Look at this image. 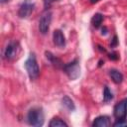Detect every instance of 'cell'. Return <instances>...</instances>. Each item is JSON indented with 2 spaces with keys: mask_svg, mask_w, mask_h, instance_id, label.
<instances>
[{
  "mask_svg": "<svg viewBox=\"0 0 127 127\" xmlns=\"http://www.w3.org/2000/svg\"><path fill=\"white\" fill-rule=\"evenodd\" d=\"M24 65H25L26 71H27V73L31 79H36L39 76L40 68H39L35 54H30L29 58L26 60V62L24 64Z\"/></svg>",
  "mask_w": 127,
  "mask_h": 127,
  "instance_id": "2",
  "label": "cell"
},
{
  "mask_svg": "<svg viewBox=\"0 0 127 127\" xmlns=\"http://www.w3.org/2000/svg\"><path fill=\"white\" fill-rule=\"evenodd\" d=\"M62 102H63V105H64L69 111H73L75 109V106H74V103L73 101L68 97V96H64L63 99H62Z\"/></svg>",
  "mask_w": 127,
  "mask_h": 127,
  "instance_id": "13",
  "label": "cell"
},
{
  "mask_svg": "<svg viewBox=\"0 0 127 127\" xmlns=\"http://www.w3.org/2000/svg\"><path fill=\"white\" fill-rule=\"evenodd\" d=\"M98 1H100V0H90V3H92V4H94V3H97Z\"/></svg>",
  "mask_w": 127,
  "mask_h": 127,
  "instance_id": "21",
  "label": "cell"
},
{
  "mask_svg": "<svg viewBox=\"0 0 127 127\" xmlns=\"http://www.w3.org/2000/svg\"><path fill=\"white\" fill-rule=\"evenodd\" d=\"M46 57H47V59L53 64V65H55L56 67H61V66L64 67V64L62 63V61H61L60 59H58L56 56H54L51 52H46Z\"/></svg>",
  "mask_w": 127,
  "mask_h": 127,
  "instance_id": "10",
  "label": "cell"
},
{
  "mask_svg": "<svg viewBox=\"0 0 127 127\" xmlns=\"http://www.w3.org/2000/svg\"><path fill=\"white\" fill-rule=\"evenodd\" d=\"M7 1H9V0H1L2 3H5V2H7Z\"/></svg>",
  "mask_w": 127,
  "mask_h": 127,
  "instance_id": "22",
  "label": "cell"
},
{
  "mask_svg": "<svg viewBox=\"0 0 127 127\" xmlns=\"http://www.w3.org/2000/svg\"><path fill=\"white\" fill-rule=\"evenodd\" d=\"M114 127H124L127 126V120L126 119H117V121L113 124Z\"/></svg>",
  "mask_w": 127,
  "mask_h": 127,
  "instance_id": "16",
  "label": "cell"
},
{
  "mask_svg": "<svg viewBox=\"0 0 127 127\" xmlns=\"http://www.w3.org/2000/svg\"><path fill=\"white\" fill-rule=\"evenodd\" d=\"M101 31H102V32H101V34H102V35H106V33H107V32H106V31H107L106 27H103V28L101 29Z\"/></svg>",
  "mask_w": 127,
  "mask_h": 127,
  "instance_id": "20",
  "label": "cell"
},
{
  "mask_svg": "<svg viewBox=\"0 0 127 127\" xmlns=\"http://www.w3.org/2000/svg\"><path fill=\"white\" fill-rule=\"evenodd\" d=\"M114 117L116 119H125L127 116V98L122 99L114 106Z\"/></svg>",
  "mask_w": 127,
  "mask_h": 127,
  "instance_id": "4",
  "label": "cell"
},
{
  "mask_svg": "<svg viewBox=\"0 0 127 127\" xmlns=\"http://www.w3.org/2000/svg\"><path fill=\"white\" fill-rule=\"evenodd\" d=\"M35 5L31 3H24L20 6L19 11H18V16L20 18H27L31 15V13L34 11Z\"/></svg>",
  "mask_w": 127,
  "mask_h": 127,
  "instance_id": "7",
  "label": "cell"
},
{
  "mask_svg": "<svg viewBox=\"0 0 127 127\" xmlns=\"http://www.w3.org/2000/svg\"><path fill=\"white\" fill-rule=\"evenodd\" d=\"M51 21H52V13L50 11H47L41 16L39 21V30L43 35L47 34V32L49 31Z\"/></svg>",
  "mask_w": 127,
  "mask_h": 127,
  "instance_id": "5",
  "label": "cell"
},
{
  "mask_svg": "<svg viewBox=\"0 0 127 127\" xmlns=\"http://www.w3.org/2000/svg\"><path fill=\"white\" fill-rule=\"evenodd\" d=\"M27 121L29 125L35 126V127H40L43 126L44 124V113L41 108H31L28 111L27 114Z\"/></svg>",
  "mask_w": 127,
  "mask_h": 127,
  "instance_id": "1",
  "label": "cell"
},
{
  "mask_svg": "<svg viewBox=\"0 0 127 127\" xmlns=\"http://www.w3.org/2000/svg\"><path fill=\"white\" fill-rule=\"evenodd\" d=\"M49 126L50 127H67L68 125L63 119H61L59 117H56V118H53L51 120V122L49 123Z\"/></svg>",
  "mask_w": 127,
  "mask_h": 127,
  "instance_id": "12",
  "label": "cell"
},
{
  "mask_svg": "<svg viewBox=\"0 0 127 127\" xmlns=\"http://www.w3.org/2000/svg\"><path fill=\"white\" fill-rule=\"evenodd\" d=\"M102 21H103V16H102L100 13H97V14H95V15L92 17V19H91V24L93 25V27L98 28V27L101 25Z\"/></svg>",
  "mask_w": 127,
  "mask_h": 127,
  "instance_id": "14",
  "label": "cell"
},
{
  "mask_svg": "<svg viewBox=\"0 0 127 127\" xmlns=\"http://www.w3.org/2000/svg\"><path fill=\"white\" fill-rule=\"evenodd\" d=\"M53 41L54 44L58 48H64L65 47V38L64 35L61 30H55L53 33Z\"/></svg>",
  "mask_w": 127,
  "mask_h": 127,
  "instance_id": "8",
  "label": "cell"
},
{
  "mask_svg": "<svg viewBox=\"0 0 127 127\" xmlns=\"http://www.w3.org/2000/svg\"><path fill=\"white\" fill-rule=\"evenodd\" d=\"M19 52V44L17 42H10L4 50V58L6 60L14 59Z\"/></svg>",
  "mask_w": 127,
  "mask_h": 127,
  "instance_id": "6",
  "label": "cell"
},
{
  "mask_svg": "<svg viewBox=\"0 0 127 127\" xmlns=\"http://www.w3.org/2000/svg\"><path fill=\"white\" fill-rule=\"evenodd\" d=\"M110 124H111L110 123V119L106 115L98 116L92 122V126L93 127H108V126H110Z\"/></svg>",
  "mask_w": 127,
  "mask_h": 127,
  "instance_id": "9",
  "label": "cell"
},
{
  "mask_svg": "<svg viewBox=\"0 0 127 127\" xmlns=\"http://www.w3.org/2000/svg\"><path fill=\"white\" fill-rule=\"evenodd\" d=\"M55 1H57V0H44V5H45L46 8H48V7H50V6L52 5V3H54Z\"/></svg>",
  "mask_w": 127,
  "mask_h": 127,
  "instance_id": "17",
  "label": "cell"
},
{
  "mask_svg": "<svg viewBox=\"0 0 127 127\" xmlns=\"http://www.w3.org/2000/svg\"><path fill=\"white\" fill-rule=\"evenodd\" d=\"M63 69L70 79H76L80 74V66L77 60H74L71 63L64 64Z\"/></svg>",
  "mask_w": 127,
  "mask_h": 127,
  "instance_id": "3",
  "label": "cell"
},
{
  "mask_svg": "<svg viewBox=\"0 0 127 127\" xmlns=\"http://www.w3.org/2000/svg\"><path fill=\"white\" fill-rule=\"evenodd\" d=\"M109 58L112 59V60H117V59H118V56H117L116 53H112V54L109 55Z\"/></svg>",
  "mask_w": 127,
  "mask_h": 127,
  "instance_id": "19",
  "label": "cell"
},
{
  "mask_svg": "<svg viewBox=\"0 0 127 127\" xmlns=\"http://www.w3.org/2000/svg\"><path fill=\"white\" fill-rule=\"evenodd\" d=\"M116 45H117V37H116V36H114V38H113L112 43L110 44V46H111V47H115Z\"/></svg>",
  "mask_w": 127,
  "mask_h": 127,
  "instance_id": "18",
  "label": "cell"
},
{
  "mask_svg": "<svg viewBox=\"0 0 127 127\" xmlns=\"http://www.w3.org/2000/svg\"><path fill=\"white\" fill-rule=\"evenodd\" d=\"M112 98H113L112 92L109 90V88L107 86H104V90H103V100H104V102H108Z\"/></svg>",
  "mask_w": 127,
  "mask_h": 127,
  "instance_id": "15",
  "label": "cell"
},
{
  "mask_svg": "<svg viewBox=\"0 0 127 127\" xmlns=\"http://www.w3.org/2000/svg\"><path fill=\"white\" fill-rule=\"evenodd\" d=\"M109 75L111 76L112 80H113L115 83H120V82H122V80H123V75H122V73H121L120 71L116 70V69H111V70L109 71Z\"/></svg>",
  "mask_w": 127,
  "mask_h": 127,
  "instance_id": "11",
  "label": "cell"
}]
</instances>
